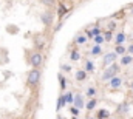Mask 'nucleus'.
I'll list each match as a JSON object with an SVG mask.
<instances>
[{"label": "nucleus", "instance_id": "1", "mask_svg": "<svg viewBox=\"0 0 133 119\" xmlns=\"http://www.w3.org/2000/svg\"><path fill=\"white\" fill-rule=\"evenodd\" d=\"M118 71H119V67H118L116 63L110 65V67H108V68L102 73V81H111L113 77H116Z\"/></svg>", "mask_w": 133, "mask_h": 119}, {"label": "nucleus", "instance_id": "2", "mask_svg": "<svg viewBox=\"0 0 133 119\" xmlns=\"http://www.w3.org/2000/svg\"><path fill=\"white\" fill-rule=\"evenodd\" d=\"M40 81V71L37 68H33L30 73H28V85L30 87H36Z\"/></svg>", "mask_w": 133, "mask_h": 119}, {"label": "nucleus", "instance_id": "3", "mask_svg": "<svg viewBox=\"0 0 133 119\" xmlns=\"http://www.w3.org/2000/svg\"><path fill=\"white\" fill-rule=\"evenodd\" d=\"M30 62H31V65H33L34 68L42 67V63H43V56H42V53H40V51L33 53V54H31V57H30Z\"/></svg>", "mask_w": 133, "mask_h": 119}, {"label": "nucleus", "instance_id": "4", "mask_svg": "<svg viewBox=\"0 0 133 119\" xmlns=\"http://www.w3.org/2000/svg\"><path fill=\"white\" fill-rule=\"evenodd\" d=\"M116 53H107L105 56H104V60H102V63L104 65H110V63H113L115 60H116Z\"/></svg>", "mask_w": 133, "mask_h": 119}, {"label": "nucleus", "instance_id": "5", "mask_svg": "<svg viewBox=\"0 0 133 119\" xmlns=\"http://www.w3.org/2000/svg\"><path fill=\"white\" fill-rule=\"evenodd\" d=\"M40 19H42V23L46 25V27H50L51 22H53V16H51V12H43Z\"/></svg>", "mask_w": 133, "mask_h": 119}, {"label": "nucleus", "instance_id": "6", "mask_svg": "<svg viewBox=\"0 0 133 119\" xmlns=\"http://www.w3.org/2000/svg\"><path fill=\"white\" fill-rule=\"evenodd\" d=\"M73 104H74V107L79 108V110L85 107V104H84V97H82L81 94H76V96H74V102H73Z\"/></svg>", "mask_w": 133, "mask_h": 119}, {"label": "nucleus", "instance_id": "7", "mask_svg": "<svg viewBox=\"0 0 133 119\" xmlns=\"http://www.w3.org/2000/svg\"><path fill=\"white\" fill-rule=\"evenodd\" d=\"M121 84H122V79L121 77H113L111 81H110V85H111V88H119L121 87Z\"/></svg>", "mask_w": 133, "mask_h": 119}, {"label": "nucleus", "instance_id": "8", "mask_svg": "<svg viewBox=\"0 0 133 119\" xmlns=\"http://www.w3.org/2000/svg\"><path fill=\"white\" fill-rule=\"evenodd\" d=\"M34 42H36V43H34V45H36V48H39V50L45 47V39H43V37H40V36H37Z\"/></svg>", "mask_w": 133, "mask_h": 119}, {"label": "nucleus", "instance_id": "9", "mask_svg": "<svg viewBox=\"0 0 133 119\" xmlns=\"http://www.w3.org/2000/svg\"><path fill=\"white\" fill-rule=\"evenodd\" d=\"M124 42H125V34H124V32H118V34H116V42H115V43H116V45H122Z\"/></svg>", "mask_w": 133, "mask_h": 119}, {"label": "nucleus", "instance_id": "10", "mask_svg": "<svg viewBox=\"0 0 133 119\" xmlns=\"http://www.w3.org/2000/svg\"><path fill=\"white\" fill-rule=\"evenodd\" d=\"M85 77H87V71L85 70H77L76 71V79L77 81H85Z\"/></svg>", "mask_w": 133, "mask_h": 119}, {"label": "nucleus", "instance_id": "11", "mask_svg": "<svg viewBox=\"0 0 133 119\" xmlns=\"http://www.w3.org/2000/svg\"><path fill=\"white\" fill-rule=\"evenodd\" d=\"M65 102H66V99H65V96L62 94V96H59V102H57V110H61L64 105H65Z\"/></svg>", "mask_w": 133, "mask_h": 119}, {"label": "nucleus", "instance_id": "12", "mask_svg": "<svg viewBox=\"0 0 133 119\" xmlns=\"http://www.w3.org/2000/svg\"><path fill=\"white\" fill-rule=\"evenodd\" d=\"M96 104H98V102H96V99H90V102H88L85 107H87V110H93V108L96 107Z\"/></svg>", "mask_w": 133, "mask_h": 119}, {"label": "nucleus", "instance_id": "13", "mask_svg": "<svg viewBox=\"0 0 133 119\" xmlns=\"http://www.w3.org/2000/svg\"><path fill=\"white\" fill-rule=\"evenodd\" d=\"M98 118H99V119H107V118H108V111H107V110H99Z\"/></svg>", "mask_w": 133, "mask_h": 119}, {"label": "nucleus", "instance_id": "14", "mask_svg": "<svg viewBox=\"0 0 133 119\" xmlns=\"http://www.w3.org/2000/svg\"><path fill=\"white\" fill-rule=\"evenodd\" d=\"M115 53H116V54H124V53H125V48H124L122 45H116Z\"/></svg>", "mask_w": 133, "mask_h": 119}, {"label": "nucleus", "instance_id": "15", "mask_svg": "<svg viewBox=\"0 0 133 119\" xmlns=\"http://www.w3.org/2000/svg\"><path fill=\"white\" fill-rule=\"evenodd\" d=\"M85 71H87V73H88V71H95V65H93V62L88 60V62L85 63Z\"/></svg>", "mask_w": 133, "mask_h": 119}, {"label": "nucleus", "instance_id": "16", "mask_svg": "<svg viewBox=\"0 0 133 119\" xmlns=\"http://www.w3.org/2000/svg\"><path fill=\"white\" fill-rule=\"evenodd\" d=\"M65 11H66V6L64 5V3H61V6H59V12H57V14H59V17H62V16L65 14Z\"/></svg>", "mask_w": 133, "mask_h": 119}, {"label": "nucleus", "instance_id": "17", "mask_svg": "<svg viewBox=\"0 0 133 119\" xmlns=\"http://www.w3.org/2000/svg\"><path fill=\"white\" fill-rule=\"evenodd\" d=\"M130 62H132V57H130V56H122V60H121L122 65H129Z\"/></svg>", "mask_w": 133, "mask_h": 119}, {"label": "nucleus", "instance_id": "18", "mask_svg": "<svg viewBox=\"0 0 133 119\" xmlns=\"http://www.w3.org/2000/svg\"><path fill=\"white\" fill-rule=\"evenodd\" d=\"M65 99H66V102H68V104H73V102H74V96H73L71 93H66Z\"/></svg>", "mask_w": 133, "mask_h": 119}, {"label": "nucleus", "instance_id": "19", "mask_svg": "<svg viewBox=\"0 0 133 119\" xmlns=\"http://www.w3.org/2000/svg\"><path fill=\"white\" fill-rule=\"evenodd\" d=\"M91 54H95V56L101 54V47H99V45H96V47H93V48H91Z\"/></svg>", "mask_w": 133, "mask_h": 119}, {"label": "nucleus", "instance_id": "20", "mask_svg": "<svg viewBox=\"0 0 133 119\" xmlns=\"http://www.w3.org/2000/svg\"><path fill=\"white\" fill-rule=\"evenodd\" d=\"M96 94V88L95 87H90V88L87 90V96H90V97H93Z\"/></svg>", "mask_w": 133, "mask_h": 119}, {"label": "nucleus", "instance_id": "21", "mask_svg": "<svg viewBox=\"0 0 133 119\" xmlns=\"http://www.w3.org/2000/svg\"><path fill=\"white\" fill-rule=\"evenodd\" d=\"M85 40H87V37H85V36H79V37L76 39V43L82 45V43H85Z\"/></svg>", "mask_w": 133, "mask_h": 119}, {"label": "nucleus", "instance_id": "22", "mask_svg": "<svg viewBox=\"0 0 133 119\" xmlns=\"http://www.w3.org/2000/svg\"><path fill=\"white\" fill-rule=\"evenodd\" d=\"M104 40H105V37H104V36H98V37H95V43H96V45H101Z\"/></svg>", "mask_w": 133, "mask_h": 119}, {"label": "nucleus", "instance_id": "23", "mask_svg": "<svg viewBox=\"0 0 133 119\" xmlns=\"http://www.w3.org/2000/svg\"><path fill=\"white\" fill-rule=\"evenodd\" d=\"M40 2H42V5H45V6H53L56 0H40Z\"/></svg>", "mask_w": 133, "mask_h": 119}, {"label": "nucleus", "instance_id": "24", "mask_svg": "<svg viewBox=\"0 0 133 119\" xmlns=\"http://www.w3.org/2000/svg\"><path fill=\"white\" fill-rule=\"evenodd\" d=\"M79 57H81L79 51H73V53H71V60H79Z\"/></svg>", "mask_w": 133, "mask_h": 119}, {"label": "nucleus", "instance_id": "25", "mask_svg": "<svg viewBox=\"0 0 133 119\" xmlns=\"http://www.w3.org/2000/svg\"><path fill=\"white\" fill-rule=\"evenodd\" d=\"M59 81H61V88H62V90H65V77H64L62 74L59 76Z\"/></svg>", "mask_w": 133, "mask_h": 119}, {"label": "nucleus", "instance_id": "26", "mask_svg": "<svg viewBox=\"0 0 133 119\" xmlns=\"http://www.w3.org/2000/svg\"><path fill=\"white\" fill-rule=\"evenodd\" d=\"M71 113H73L74 116H76V115H79V108H76V107H74V108H71Z\"/></svg>", "mask_w": 133, "mask_h": 119}, {"label": "nucleus", "instance_id": "27", "mask_svg": "<svg viewBox=\"0 0 133 119\" xmlns=\"http://www.w3.org/2000/svg\"><path fill=\"white\" fill-rule=\"evenodd\" d=\"M62 70H64V71H70V70H71V67H68V65H64V67H62Z\"/></svg>", "mask_w": 133, "mask_h": 119}, {"label": "nucleus", "instance_id": "28", "mask_svg": "<svg viewBox=\"0 0 133 119\" xmlns=\"http://www.w3.org/2000/svg\"><path fill=\"white\" fill-rule=\"evenodd\" d=\"M110 39H111V32H107L105 34V40H110Z\"/></svg>", "mask_w": 133, "mask_h": 119}, {"label": "nucleus", "instance_id": "29", "mask_svg": "<svg viewBox=\"0 0 133 119\" xmlns=\"http://www.w3.org/2000/svg\"><path fill=\"white\" fill-rule=\"evenodd\" d=\"M129 53H130V54H133V45H130V47H129Z\"/></svg>", "mask_w": 133, "mask_h": 119}, {"label": "nucleus", "instance_id": "30", "mask_svg": "<svg viewBox=\"0 0 133 119\" xmlns=\"http://www.w3.org/2000/svg\"><path fill=\"white\" fill-rule=\"evenodd\" d=\"M73 119H77V118H73Z\"/></svg>", "mask_w": 133, "mask_h": 119}, {"label": "nucleus", "instance_id": "31", "mask_svg": "<svg viewBox=\"0 0 133 119\" xmlns=\"http://www.w3.org/2000/svg\"><path fill=\"white\" fill-rule=\"evenodd\" d=\"M88 119H90V118H88Z\"/></svg>", "mask_w": 133, "mask_h": 119}, {"label": "nucleus", "instance_id": "32", "mask_svg": "<svg viewBox=\"0 0 133 119\" xmlns=\"http://www.w3.org/2000/svg\"><path fill=\"white\" fill-rule=\"evenodd\" d=\"M132 119H133V118H132Z\"/></svg>", "mask_w": 133, "mask_h": 119}]
</instances>
